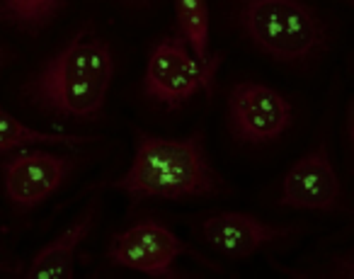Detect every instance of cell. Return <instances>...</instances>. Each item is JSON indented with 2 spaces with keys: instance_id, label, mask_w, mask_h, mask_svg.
<instances>
[{
  "instance_id": "obj_7",
  "label": "cell",
  "mask_w": 354,
  "mask_h": 279,
  "mask_svg": "<svg viewBox=\"0 0 354 279\" xmlns=\"http://www.w3.org/2000/svg\"><path fill=\"white\" fill-rule=\"evenodd\" d=\"M279 206L301 211H344V192L325 141L301 156L281 180Z\"/></svg>"
},
{
  "instance_id": "obj_14",
  "label": "cell",
  "mask_w": 354,
  "mask_h": 279,
  "mask_svg": "<svg viewBox=\"0 0 354 279\" xmlns=\"http://www.w3.org/2000/svg\"><path fill=\"white\" fill-rule=\"evenodd\" d=\"M0 272H6V274H22V269L20 267H12V264L0 262Z\"/></svg>"
},
{
  "instance_id": "obj_13",
  "label": "cell",
  "mask_w": 354,
  "mask_h": 279,
  "mask_svg": "<svg viewBox=\"0 0 354 279\" xmlns=\"http://www.w3.org/2000/svg\"><path fill=\"white\" fill-rule=\"evenodd\" d=\"M177 27L199 61L209 56V8L207 0H175Z\"/></svg>"
},
{
  "instance_id": "obj_3",
  "label": "cell",
  "mask_w": 354,
  "mask_h": 279,
  "mask_svg": "<svg viewBox=\"0 0 354 279\" xmlns=\"http://www.w3.org/2000/svg\"><path fill=\"white\" fill-rule=\"evenodd\" d=\"M236 20L257 49L281 64H308L330 49L328 27L304 0H236Z\"/></svg>"
},
{
  "instance_id": "obj_15",
  "label": "cell",
  "mask_w": 354,
  "mask_h": 279,
  "mask_svg": "<svg viewBox=\"0 0 354 279\" xmlns=\"http://www.w3.org/2000/svg\"><path fill=\"white\" fill-rule=\"evenodd\" d=\"M131 3H136V6H146L148 0H131Z\"/></svg>"
},
{
  "instance_id": "obj_11",
  "label": "cell",
  "mask_w": 354,
  "mask_h": 279,
  "mask_svg": "<svg viewBox=\"0 0 354 279\" xmlns=\"http://www.w3.org/2000/svg\"><path fill=\"white\" fill-rule=\"evenodd\" d=\"M66 8V0H0V22L27 35H39Z\"/></svg>"
},
{
  "instance_id": "obj_9",
  "label": "cell",
  "mask_w": 354,
  "mask_h": 279,
  "mask_svg": "<svg viewBox=\"0 0 354 279\" xmlns=\"http://www.w3.org/2000/svg\"><path fill=\"white\" fill-rule=\"evenodd\" d=\"M294 233H299V226L267 224L241 211H218L199 224V235L204 243L233 260L250 258L267 243L289 238Z\"/></svg>"
},
{
  "instance_id": "obj_10",
  "label": "cell",
  "mask_w": 354,
  "mask_h": 279,
  "mask_svg": "<svg viewBox=\"0 0 354 279\" xmlns=\"http://www.w3.org/2000/svg\"><path fill=\"white\" fill-rule=\"evenodd\" d=\"M95 209H97V206L90 204L75 224H71L59 238L51 240L49 245H44V248L35 255L30 267L22 269V274H25L27 279H71L73 277L75 250H78V245L83 243L85 235L93 228Z\"/></svg>"
},
{
  "instance_id": "obj_5",
  "label": "cell",
  "mask_w": 354,
  "mask_h": 279,
  "mask_svg": "<svg viewBox=\"0 0 354 279\" xmlns=\"http://www.w3.org/2000/svg\"><path fill=\"white\" fill-rule=\"evenodd\" d=\"M180 255L199 258L165 224L156 219L138 221V224L129 226L127 231H119L107 245V260L112 264L160 279L183 277L175 269V260Z\"/></svg>"
},
{
  "instance_id": "obj_12",
  "label": "cell",
  "mask_w": 354,
  "mask_h": 279,
  "mask_svg": "<svg viewBox=\"0 0 354 279\" xmlns=\"http://www.w3.org/2000/svg\"><path fill=\"white\" fill-rule=\"evenodd\" d=\"M93 136H61V134H44L32 127H25L20 119H15L10 112L0 107V151H12V148L25 146H85L93 143Z\"/></svg>"
},
{
  "instance_id": "obj_6",
  "label": "cell",
  "mask_w": 354,
  "mask_h": 279,
  "mask_svg": "<svg viewBox=\"0 0 354 279\" xmlns=\"http://www.w3.org/2000/svg\"><path fill=\"white\" fill-rule=\"evenodd\" d=\"M294 122L289 100L262 83H238L228 93V127L241 143H272Z\"/></svg>"
},
{
  "instance_id": "obj_16",
  "label": "cell",
  "mask_w": 354,
  "mask_h": 279,
  "mask_svg": "<svg viewBox=\"0 0 354 279\" xmlns=\"http://www.w3.org/2000/svg\"><path fill=\"white\" fill-rule=\"evenodd\" d=\"M0 64H3V49H0Z\"/></svg>"
},
{
  "instance_id": "obj_8",
  "label": "cell",
  "mask_w": 354,
  "mask_h": 279,
  "mask_svg": "<svg viewBox=\"0 0 354 279\" xmlns=\"http://www.w3.org/2000/svg\"><path fill=\"white\" fill-rule=\"evenodd\" d=\"M73 170V158L46 151H22L3 163V187L17 211H30L49 199Z\"/></svg>"
},
{
  "instance_id": "obj_1",
  "label": "cell",
  "mask_w": 354,
  "mask_h": 279,
  "mask_svg": "<svg viewBox=\"0 0 354 279\" xmlns=\"http://www.w3.org/2000/svg\"><path fill=\"white\" fill-rule=\"evenodd\" d=\"M114 56L109 42L85 25L22 85V98L32 107L71 122H97L104 114Z\"/></svg>"
},
{
  "instance_id": "obj_4",
  "label": "cell",
  "mask_w": 354,
  "mask_h": 279,
  "mask_svg": "<svg viewBox=\"0 0 354 279\" xmlns=\"http://www.w3.org/2000/svg\"><path fill=\"white\" fill-rule=\"evenodd\" d=\"M223 54H214L199 61L187 51V44L180 37H165L153 46L148 56L143 90L148 100L167 109L183 107L197 93H212L216 71Z\"/></svg>"
},
{
  "instance_id": "obj_2",
  "label": "cell",
  "mask_w": 354,
  "mask_h": 279,
  "mask_svg": "<svg viewBox=\"0 0 354 279\" xmlns=\"http://www.w3.org/2000/svg\"><path fill=\"white\" fill-rule=\"evenodd\" d=\"M107 187L129 195L133 204L143 199H197L231 192V185L209 163L202 132L187 138L138 132L131 165Z\"/></svg>"
}]
</instances>
